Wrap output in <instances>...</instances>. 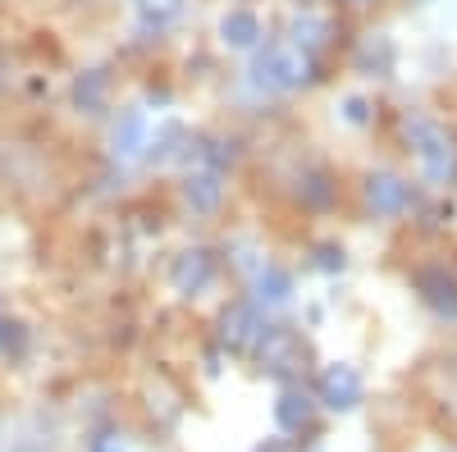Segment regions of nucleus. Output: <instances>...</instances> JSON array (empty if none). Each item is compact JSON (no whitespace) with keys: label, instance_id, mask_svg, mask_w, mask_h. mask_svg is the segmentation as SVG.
I'll list each match as a JSON object with an SVG mask.
<instances>
[{"label":"nucleus","instance_id":"obj_1","mask_svg":"<svg viewBox=\"0 0 457 452\" xmlns=\"http://www.w3.org/2000/svg\"><path fill=\"white\" fill-rule=\"evenodd\" d=\"M403 137H407V151H411V160H416L421 183H430V187L453 183V174H457V146H453V133L439 119L407 115L403 119Z\"/></svg>","mask_w":457,"mask_h":452},{"label":"nucleus","instance_id":"obj_2","mask_svg":"<svg viewBox=\"0 0 457 452\" xmlns=\"http://www.w3.org/2000/svg\"><path fill=\"white\" fill-rule=\"evenodd\" d=\"M307 78H312V55H302L288 42L261 46L252 55L247 73H243V83H247L252 96H284V92H297Z\"/></svg>","mask_w":457,"mask_h":452},{"label":"nucleus","instance_id":"obj_17","mask_svg":"<svg viewBox=\"0 0 457 452\" xmlns=\"http://www.w3.org/2000/svg\"><path fill=\"white\" fill-rule=\"evenodd\" d=\"M87 452H124V443L114 439V434H101V439H92V443H87Z\"/></svg>","mask_w":457,"mask_h":452},{"label":"nucleus","instance_id":"obj_4","mask_svg":"<svg viewBox=\"0 0 457 452\" xmlns=\"http://www.w3.org/2000/svg\"><path fill=\"white\" fill-rule=\"evenodd\" d=\"M366 210L375 215V219H403L407 210H411V183L403 178V174H394V169H375L370 178H366Z\"/></svg>","mask_w":457,"mask_h":452},{"label":"nucleus","instance_id":"obj_7","mask_svg":"<svg viewBox=\"0 0 457 452\" xmlns=\"http://www.w3.org/2000/svg\"><path fill=\"white\" fill-rule=\"evenodd\" d=\"M316 398H320L329 411H353V407H361V374H357L353 366H343V361L325 366V370H320V384H316Z\"/></svg>","mask_w":457,"mask_h":452},{"label":"nucleus","instance_id":"obj_15","mask_svg":"<svg viewBox=\"0 0 457 452\" xmlns=\"http://www.w3.org/2000/svg\"><path fill=\"white\" fill-rule=\"evenodd\" d=\"M275 421H279V430H288V434H302L312 425V398L302 393V389H288V393H279V402H275Z\"/></svg>","mask_w":457,"mask_h":452},{"label":"nucleus","instance_id":"obj_18","mask_svg":"<svg viewBox=\"0 0 457 452\" xmlns=\"http://www.w3.org/2000/svg\"><path fill=\"white\" fill-rule=\"evenodd\" d=\"M343 105H348V124H366V101L361 96H348Z\"/></svg>","mask_w":457,"mask_h":452},{"label":"nucleus","instance_id":"obj_19","mask_svg":"<svg viewBox=\"0 0 457 452\" xmlns=\"http://www.w3.org/2000/svg\"><path fill=\"white\" fill-rule=\"evenodd\" d=\"M5 325H10V320H5V316H0V333H5Z\"/></svg>","mask_w":457,"mask_h":452},{"label":"nucleus","instance_id":"obj_3","mask_svg":"<svg viewBox=\"0 0 457 452\" xmlns=\"http://www.w3.org/2000/svg\"><path fill=\"white\" fill-rule=\"evenodd\" d=\"M151 142H156V128H151V115L142 105H124L110 124V156L120 165H137L151 156Z\"/></svg>","mask_w":457,"mask_h":452},{"label":"nucleus","instance_id":"obj_12","mask_svg":"<svg viewBox=\"0 0 457 452\" xmlns=\"http://www.w3.org/2000/svg\"><path fill=\"white\" fill-rule=\"evenodd\" d=\"M220 42H224V51H256L261 46V19L252 10H228L220 19Z\"/></svg>","mask_w":457,"mask_h":452},{"label":"nucleus","instance_id":"obj_11","mask_svg":"<svg viewBox=\"0 0 457 452\" xmlns=\"http://www.w3.org/2000/svg\"><path fill=\"white\" fill-rule=\"evenodd\" d=\"M329 32H334L329 14H320V10H297L293 23H288V46H297L302 55H316V51L329 46Z\"/></svg>","mask_w":457,"mask_h":452},{"label":"nucleus","instance_id":"obj_10","mask_svg":"<svg viewBox=\"0 0 457 452\" xmlns=\"http://www.w3.org/2000/svg\"><path fill=\"white\" fill-rule=\"evenodd\" d=\"M183 201L193 206L197 215H211V210L224 201V174H220L215 165L187 169V178H183Z\"/></svg>","mask_w":457,"mask_h":452},{"label":"nucleus","instance_id":"obj_14","mask_svg":"<svg viewBox=\"0 0 457 452\" xmlns=\"http://www.w3.org/2000/svg\"><path fill=\"white\" fill-rule=\"evenodd\" d=\"M261 361L270 366V370H293V366H302V343H297L293 333H284V329H265Z\"/></svg>","mask_w":457,"mask_h":452},{"label":"nucleus","instance_id":"obj_6","mask_svg":"<svg viewBox=\"0 0 457 452\" xmlns=\"http://www.w3.org/2000/svg\"><path fill=\"white\" fill-rule=\"evenodd\" d=\"M220 325H224L220 338L234 352H252V348H261V338H265V316H261L256 301H238V307H228Z\"/></svg>","mask_w":457,"mask_h":452},{"label":"nucleus","instance_id":"obj_8","mask_svg":"<svg viewBox=\"0 0 457 452\" xmlns=\"http://www.w3.org/2000/svg\"><path fill=\"white\" fill-rule=\"evenodd\" d=\"M416 292L426 297V307H430L439 320H453V325H457V275H448L444 266L416 270Z\"/></svg>","mask_w":457,"mask_h":452},{"label":"nucleus","instance_id":"obj_13","mask_svg":"<svg viewBox=\"0 0 457 452\" xmlns=\"http://www.w3.org/2000/svg\"><path fill=\"white\" fill-rule=\"evenodd\" d=\"M187 10V0H133V14H137V28L151 32V37H161L170 32Z\"/></svg>","mask_w":457,"mask_h":452},{"label":"nucleus","instance_id":"obj_16","mask_svg":"<svg viewBox=\"0 0 457 452\" xmlns=\"http://www.w3.org/2000/svg\"><path fill=\"white\" fill-rule=\"evenodd\" d=\"M101 92H105V83H101V73H83V83L73 87V96H79V105H83V110H92V105L101 101Z\"/></svg>","mask_w":457,"mask_h":452},{"label":"nucleus","instance_id":"obj_5","mask_svg":"<svg viewBox=\"0 0 457 452\" xmlns=\"http://www.w3.org/2000/svg\"><path fill=\"white\" fill-rule=\"evenodd\" d=\"M215 284V256L206 247H187L174 256V266H170V288L179 297H202L206 288Z\"/></svg>","mask_w":457,"mask_h":452},{"label":"nucleus","instance_id":"obj_9","mask_svg":"<svg viewBox=\"0 0 457 452\" xmlns=\"http://www.w3.org/2000/svg\"><path fill=\"white\" fill-rule=\"evenodd\" d=\"M252 301L261 311H279L293 301V275L279 270L275 260H261V266L252 270Z\"/></svg>","mask_w":457,"mask_h":452}]
</instances>
